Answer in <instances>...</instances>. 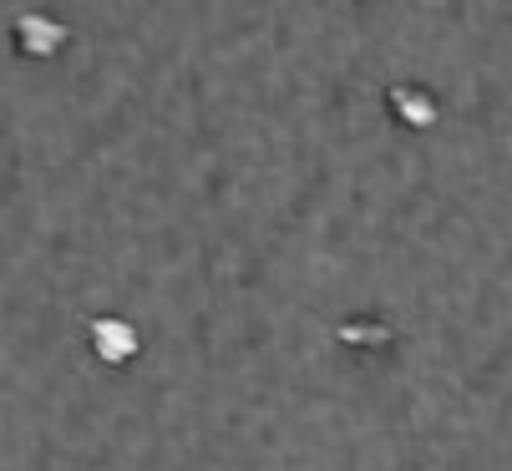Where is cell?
Segmentation results:
<instances>
[{"instance_id":"cell-1","label":"cell","mask_w":512,"mask_h":471,"mask_svg":"<svg viewBox=\"0 0 512 471\" xmlns=\"http://www.w3.org/2000/svg\"><path fill=\"white\" fill-rule=\"evenodd\" d=\"M391 102H396V112H401L411 127H431V122H436V102H431L426 92H416V87H396Z\"/></svg>"},{"instance_id":"cell-2","label":"cell","mask_w":512,"mask_h":471,"mask_svg":"<svg viewBox=\"0 0 512 471\" xmlns=\"http://www.w3.org/2000/svg\"><path fill=\"white\" fill-rule=\"evenodd\" d=\"M97 345H102V355L107 360H122V355H132V330H122L117 320H97Z\"/></svg>"}]
</instances>
